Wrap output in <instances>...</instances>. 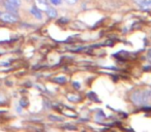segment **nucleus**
Instances as JSON below:
<instances>
[{
	"mask_svg": "<svg viewBox=\"0 0 151 132\" xmlns=\"http://www.w3.org/2000/svg\"><path fill=\"white\" fill-rule=\"evenodd\" d=\"M151 98V91L150 90H138L132 92L130 99L132 101L137 105L144 104L148 102Z\"/></svg>",
	"mask_w": 151,
	"mask_h": 132,
	"instance_id": "nucleus-1",
	"label": "nucleus"
},
{
	"mask_svg": "<svg viewBox=\"0 0 151 132\" xmlns=\"http://www.w3.org/2000/svg\"><path fill=\"white\" fill-rule=\"evenodd\" d=\"M0 20L5 23H16L18 21V18L16 17L15 14L6 11V13H0Z\"/></svg>",
	"mask_w": 151,
	"mask_h": 132,
	"instance_id": "nucleus-2",
	"label": "nucleus"
},
{
	"mask_svg": "<svg viewBox=\"0 0 151 132\" xmlns=\"http://www.w3.org/2000/svg\"><path fill=\"white\" fill-rule=\"evenodd\" d=\"M4 7L9 11V13L17 14V11H18V6H16V5L9 3V1H5V2H4Z\"/></svg>",
	"mask_w": 151,
	"mask_h": 132,
	"instance_id": "nucleus-3",
	"label": "nucleus"
},
{
	"mask_svg": "<svg viewBox=\"0 0 151 132\" xmlns=\"http://www.w3.org/2000/svg\"><path fill=\"white\" fill-rule=\"evenodd\" d=\"M30 13H31L32 15H33L34 17L36 18V19H38V20H42V13H40V11L37 9V7H31V9H30Z\"/></svg>",
	"mask_w": 151,
	"mask_h": 132,
	"instance_id": "nucleus-4",
	"label": "nucleus"
},
{
	"mask_svg": "<svg viewBox=\"0 0 151 132\" xmlns=\"http://www.w3.org/2000/svg\"><path fill=\"white\" fill-rule=\"evenodd\" d=\"M140 6L141 9H143V11H149V9H151V0H144L140 4Z\"/></svg>",
	"mask_w": 151,
	"mask_h": 132,
	"instance_id": "nucleus-5",
	"label": "nucleus"
},
{
	"mask_svg": "<svg viewBox=\"0 0 151 132\" xmlns=\"http://www.w3.org/2000/svg\"><path fill=\"white\" fill-rule=\"evenodd\" d=\"M47 15L49 16L50 18H55L57 17V11L55 9H52V7H48V9H47Z\"/></svg>",
	"mask_w": 151,
	"mask_h": 132,
	"instance_id": "nucleus-6",
	"label": "nucleus"
},
{
	"mask_svg": "<svg viewBox=\"0 0 151 132\" xmlns=\"http://www.w3.org/2000/svg\"><path fill=\"white\" fill-rule=\"evenodd\" d=\"M54 81L58 84H64L66 82V78H65V76H58V78H54Z\"/></svg>",
	"mask_w": 151,
	"mask_h": 132,
	"instance_id": "nucleus-7",
	"label": "nucleus"
},
{
	"mask_svg": "<svg viewBox=\"0 0 151 132\" xmlns=\"http://www.w3.org/2000/svg\"><path fill=\"white\" fill-rule=\"evenodd\" d=\"M6 1H9V3H12V4L16 5V6H18V7L21 5V0H6Z\"/></svg>",
	"mask_w": 151,
	"mask_h": 132,
	"instance_id": "nucleus-8",
	"label": "nucleus"
},
{
	"mask_svg": "<svg viewBox=\"0 0 151 132\" xmlns=\"http://www.w3.org/2000/svg\"><path fill=\"white\" fill-rule=\"evenodd\" d=\"M49 119L51 120V121H57V122H61L62 121V118H60V117H56V116H49Z\"/></svg>",
	"mask_w": 151,
	"mask_h": 132,
	"instance_id": "nucleus-9",
	"label": "nucleus"
},
{
	"mask_svg": "<svg viewBox=\"0 0 151 132\" xmlns=\"http://www.w3.org/2000/svg\"><path fill=\"white\" fill-rule=\"evenodd\" d=\"M67 98H68V100L70 101H78L79 99H80V97L79 96H73V95H67Z\"/></svg>",
	"mask_w": 151,
	"mask_h": 132,
	"instance_id": "nucleus-10",
	"label": "nucleus"
},
{
	"mask_svg": "<svg viewBox=\"0 0 151 132\" xmlns=\"http://www.w3.org/2000/svg\"><path fill=\"white\" fill-rule=\"evenodd\" d=\"M50 2L52 3L53 5H59V4H61V0H50Z\"/></svg>",
	"mask_w": 151,
	"mask_h": 132,
	"instance_id": "nucleus-11",
	"label": "nucleus"
},
{
	"mask_svg": "<svg viewBox=\"0 0 151 132\" xmlns=\"http://www.w3.org/2000/svg\"><path fill=\"white\" fill-rule=\"evenodd\" d=\"M88 97H90L91 98V100H95V101H99V99H97V97L95 96L93 93H89L88 94Z\"/></svg>",
	"mask_w": 151,
	"mask_h": 132,
	"instance_id": "nucleus-12",
	"label": "nucleus"
},
{
	"mask_svg": "<svg viewBox=\"0 0 151 132\" xmlns=\"http://www.w3.org/2000/svg\"><path fill=\"white\" fill-rule=\"evenodd\" d=\"M65 1H66L67 3H69V4H75L78 0H65Z\"/></svg>",
	"mask_w": 151,
	"mask_h": 132,
	"instance_id": "nucleus-13",
	"label": "nucleus"
},
{
	"mask_svg": "<svg viewBox=\"0 0 151 132\" xmlns=\"http://www.w3.org/2000/svg\"><path fill=\"white\" fill-rule=\"evenodd\" d=\"M73 86H75L76 89H79V88H80V84H79L78 82H73Z\"/></svg>",
	"mask_w": 151,
	"mask_h": 132,
	"instance_id": "nucleus-14",
	"label": "nucleus"
},
{
	"mask_svg": "<svg viewBox=\"0 0 151 132\" xmlns=\"http://www.w3.org/2000/svg\"><path fill=\"white\" fill-rule=\"evenodd\" d=\"M143 1H144V0H134V2L138 3V4H141V3H142Z\"/></svg>",
	"mask_w": 151,
	"mask_h": 132,
	"instance_id": "nucleus-15",
	"label": "nucleus"
},
{
	"mask_svg": "<svg viewBox=\"0 0 151 132\" xmlns=\"http://www.w3.org/2000/svg\"><path fill=\"white\" fill-rule=\"evenodd\" d=\"M68 20H66V19H63V20H59V23H63V22H67Z\"/></svg>",
	"mask_w": 151,
	"mask_h": 132,
	"instance_id": "nucleus-16",
	"label": "nucleus"
},
{
	"mask_svg": "<svg viewBox=\"0 0 151 132\" xmlns=\"http://www.w3.org/2000/svg\"><path fill=\"white\" fill-rule=\"evenodd\" d=\"M40 1H47V0H40Z\"/></svg>",
	"mask_w": 151,
	"mask_h": 132,
	"instance_id": "nucleus-17",
	"label": "nucleus"
}]
</instances>
